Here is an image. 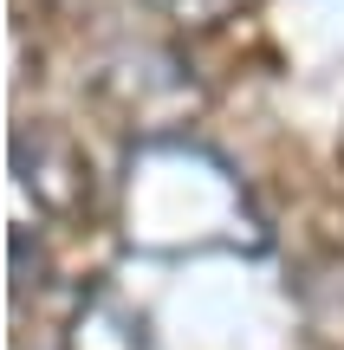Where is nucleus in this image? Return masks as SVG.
<instances>
[{
	"instance_id": "7ed1b4c3",
	"label": "nucleus",
	"mask_w": 344,
	"mask_h": 350,
	"mask_svg": "<svg viewBox=\"0 0 344 350\" xmlns=\"http://www.w3.org/2000/svg\"><path fill=\"white\" fill-rule=\"evenodd\" d=\"M65 350H156L150 318L137 312L117 292H91L72 312V331H65Z\"/></svg>"
},
{
	"instance_id": "f03ea898",
	"label": "nucleus",
	"mask_w": 344,
	"mask_h": 350,
	"mask_svg": "<svg viewBox=\"0 0 344 350\" xmlns=\"http://www.w3.org/2000/svg\"><path fill=\"white\" fill-rule=\"evenodd\" d=\"M104 104L124 117L130 130H163V124H182L195 111V78L176 52H156V46H124L117 59H104V78H98Z\"/></svg>"
},
{
	"instance_id": "f257e3e1",
	"label": "nucleus",
	"mask_w": 344,
	"mask_h": 350,
	"mask_svg": "<svg viewBox=\"0 0 344 350\" xmlns=\"http://www.w3.org/2000/svg\"><path fill=\"white\" fill-rule=\"evenodd\" d=\"M13 188L59 227H78L98 208L91 156H85V143L65 137L59 124H20L13 130Z\"/></svg>"
},
{
	"instance_id": "20e7f679",
	"label": "nucleus",
	"mask_w": 344,
	"mask_h": 350,
	"mask_svg": "<svg viewBox=\"0 0 344 350\" xmlns=\"http://www.w3.org/2000/svg\"><path fill=\"white\" fill-rule=\"evenodd\" d=\"M150 7L163 13L169 26H182V33H215V26H228L247 0H150Z\"/></svg>"
}]
</instances>
